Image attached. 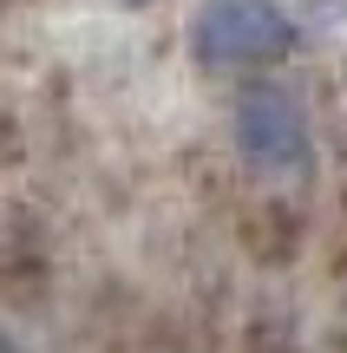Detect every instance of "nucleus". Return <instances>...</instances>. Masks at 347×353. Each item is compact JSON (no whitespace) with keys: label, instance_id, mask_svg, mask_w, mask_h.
<instances>
[{"label":"nucleus","instance_id":"f257e3e1","mask_svg":"<svg viewBox=\"0 0 347 353\" xmlns=\"http://www.w3.org/2000/svg\"><path fill=\"white\" fill-rule=\"evenodd\" d=\"M236 151L269 183H301L315 176V131L308 112L288 85H249L236 99Z\"/></svg>","mask_w":347,"mask_h":353},{"label":"nucleus","instance_id":"f03ea898","mask_svg":"<svg viewBox=\"0 0 347 353\" xmlns=\"http://www.w3.org/2000/svg\"><path fill=\"white\" fill-rule=\"evenodd\" d=\"M190 46L217 72H249L295 46V20L275 0H204L190 20Z\"/></svg>","mask_w":347,"mask_h":353},{"label":"nucleus","instance_id":"7ed1b4c3","mask_svg":"<svg viewBox=\"0 0 347 353\" xmlns=\"http://www.w3.org/2000/svg\"><path fill=\"white\" fill-rule=\"evenodd\" d=\"M0 353H20V347H13V334H7V327H0Z\"/></svg>","mask_w":347,"mask_h":353}]
</instances>
